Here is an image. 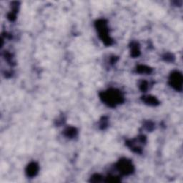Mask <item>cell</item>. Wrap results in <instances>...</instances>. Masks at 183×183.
<instances>
[{"label": "cell", "instance_id": "3", "mask_svg": "<svg viewBox=\"0 0 183 183\" xmlns=\"http://www.w3.org/2000/svg\"><path fill=\"white\" fill-rule=\"evenodd\" d=\"M118 168L120 170L121 172L128 175V174L132 173L133 171V165L132 164L130 160L124 159L121 160L118 163Z\"/></svg>", "mask_w": 183, "mask_h": 183}, {"label": "cell", "instance_id": "5", "mask_svg": "<svg viewBox=\"0 0 183 183\" xmlns=\"http://www.w3.org/2000/svg\"><path fill=\"white\" fill-rule=\"evenodd\" d=\"M38 171V165L36 163H32L30 165H28L27 168V173L28 176L33 177V176L36 175Z\"/></svg>", "mask_w": 183, "mask_h": 183}, {"label": "cell", "instance_id": "10", "mask_svg": "<svg viewBox=\"0 0 183 183\" xmlns=\"http://www.w3.org/2000/svg\"><path fill=\"white\" fill-rule=\"evenodd\" d=\"M141 87H142V90H145V89L147 88V82H143V83L141 84Z\"/></svg>", "mask_w": 183, "mask_h": 183}, {"label": "cell", "instance_id": "2", "mask_svg": "<svg viewBox=\"0 0 183 183\" xmlns=\"http://www.w3.org/2000/svg\"><path fill=\"white\" fill-rule=\"evenodd\" d=\"M97 28L99 31L100 37L105 45H110L112 44V40L108 35V29H107V24L104 20H100L97 22Z\"/></svg>", "mask_w": 183, "mask_h": 183}, {"label": "cell", "instance_id": "4", "mask_svg": "<svg viewBox=\"0 0 183 183\" xmlns=\"http://www.w3.org/2000/svg\"><path fill=\"white\" fill-rule=\"evenodd\" d=\"M170 82H171V85L175 89L177 90H181L182 84V77L181 74L177 72L172 73L170 77Z\"/></svg>", "mask_w": 183, "mask_h": 183}, {"label": "cell", "instance_id": "8", "mask_svg": "<svg viewBox=\"0 0 183 183\" xmlns=\"http://www.w3.org/2000/svg\"><path fill=\"white\" fill-rule=\"evenodd\" d=\"M137 71L140 73H149L151 72V69L145 66L138 67Z\"/></svg>", "mask_w": 183, "mask_h": 183}, {"label": "cell", "instance_id": "6", "mask_svg": "<svg viewBox=\"0 0 183 183\" xmlns=\"http://www.w3.org/2000/svg\"><path fill=\"white\" fill-rule=\"evenodd\" d=\"M143 100L146 103L149 104V105H155L157 104H158L157 100L156 98L153 97H144Z\"/></svg>", "mask_w": 183, "mask_h": 183}, {"label": "cell", "instance_id": "7", "mask_svg": "<svg viewBox=\"0 0 183 183\" xmlns=\"http://www.w3.org/2000/svg\"><path fill=\"white\" fill-rule=\"evenodd\" d=\"M65 133H66L67 136V137H73V136H75V135H76V133H77V131L75 128L70 127V128H67V129L65 130Z\"/></svg>", "mask_w": 183, "mask_h": 183}, {"label": "cell", "instance_id": "1", "mask_svg": "<svg viewBox=\"0 0 183 183\" xmlns=\"http://www.w3.org/2000/svg\"><path fill=\"white\" fill-rule=\"evenodd\" d=\"M101 98L105 103L111 107H115L116 105L123 102V97L121 95L120 92L114 89L103 92Z\"/></svg>", "mask_w": 183, "mask_h": 183}, {"label": "cell", "instance_id": "9", "mask_svg": "<svg viewBox=\"0 0 183 183\" xmlns=\"http://www.w3.org/2000/svg\"><path fill=\"white\" fill-rule=\"evenodd\" d=\"M140 54V50H139V47L137 46L136 44V45L132 46V55L133 57H137Z\"/></svg>", "mask_w": 183, "mask_h": 183}]
</instances>
